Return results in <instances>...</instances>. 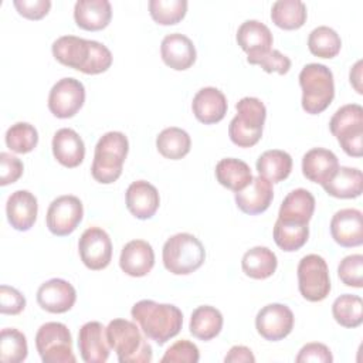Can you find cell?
Listing matches in <instances>:
<instances>
[{"label":"cell","instance_id":"obj_19","mask_svg":"<svg viewBox=\"0 0 363 363\" xmlns=\"http://www.w3.org/2000/svg\"><path fill=\"white\" fill-rule=\"evenodd\" d=\"M125 201L129 213L139 218L147 220L155 216L159 208L160 197L157 189L146 180H136L129 184L125 193Z\"/></svg>","mask_w":363,"mask_h":363},{"label":"cell","instance_id":"obj_41","mask_svg":"<svg viewBox=\"0 0 363 363\" xmlns=\"http://www.w3.org/2000/svg\"><path fill=\"white\" fill-rule=\"evenodd\" d=\"M149 11L152 18L162 26H172L182 21L187 11L186 0H150Z\"/></svg>","mask_w":363,"mask_h":363},{"label":"cell","instance_id":"obj_28","mask_svg":"<svg viewBox=\"0 0 363 363\" xmlns=\"http://www.w3.org/2000/svg\"><path fill=\"white\" fill-rule=\"evenodd\" d=\"M315 211V197L306 189H295L286 194L279 211L278 220L288 223L308 224Z\"/></svg>","mask_w":363,"mask_h":363},{"label":"cell","instance_id":"obj_7","mask_svg":"<svg viewBox=\"0 0 363 363\" xmlns=\"http://www.w3.org/2000/svg\"><path fill=\"white\" fill-rule=\"evenodd\" d=\"M329 129L346 155H363V108L359 104L340 106L330 118Z\"/></svg>","mask_w":363,"mask_h":363},{"label":"cell","instance_id":"obj_42","mask_svg":"<svg viewBox=\"0 0 363 363\" xmlns=\"http://www.w3.org/2000/svg\"><path fill=\"white\" fill-rule=\"evenodd\" d=\"M337 275L345 285L353 286V288H362L363 286V255L352 254L345 257L337 267Z\"/></svg>","mask_w":363,"mask_h":363},{"label":"cell","instance_id":"obj_17","mask_svg":"<svg viewBox=\"0 0 363 363\" xmlns=\"http://www.w3.org/2000/svg\"><path fill=\"white\" fill-rule=\"evenodd\" d=\"M78 349L85 363H105L111 352L106 328L96 320L82 325L78 333Z\"/></svg>","mask_w":363,"mask_h":363},{"label":"cell","instance_id":"obj_26","mask_svg":"<svg viewBox=\"0 0 363 363\" xmlns=\"http://www.w3.org/2000/svg\"><path fill=\"white\" fill-rule=\"evenodd\" d=\"M52 155L60 164L68 169L77 167L85 157L84 140L74 129L61 128L52 138Z\"/></svg>","mask_w":363,"mask_h":363},{"label":"cell","instance_id":"obj_20","mask_svg":"<svg viewBox=\"0 0 363 363\" xmlns=\"http://www.w3.org/2000/svg\"><path fill=\"white\" fill-rule=\"evenodd\" d=\"M155 265V252L145 240H132L123 245L119 257L121 269L129 277H145Z\"/></svg>","mask_w":363,"mask_h":363},{"label":"cell","instance_id":"obj_43","mask_svg":"<svg viewBox=\"0 0 363 363\" xmlns=\"http://www.w3.org/2000/svg\"><path fill=\"white\" fill-rule=\"evenodd\" d=\"M200 359L199 347L187 340L182 339L173 343L160 359L162 363H197Z\"/></svg>","mask_w":363,"mask_h":363},{"label":"cell","instance_id":"obj_1","mask_svg":"<svg viewBox=\"0 0 363 363\" xmlns=\"http://www.w3.org/2000/svg\"><path fill=\"white\" fill-rule=\"evenodd\" d=\"M130 315L143 335L157 345H164L174 337L183 325V313L177 306L157 303L152 299L136 302L130 309Z\"/></svg>","mask_w":363,"mask_h":363},{"label":"cell","instance_id":"obj_39","mask_svg":"<svg viewBox=\"0 0 363 363\" xmlns=\"http://www.w3.org/2000/svg\"><path fill=\"white\" fill-rule=\"evenodd\" d=\"M28 353L24 333L14 328H6L0 333V360L3 363H20Z\"/></svg>","mask_w":363,"mask_h":363},{"label":"cell","instance_id":"obj_15","mask_svg":"<svg viewBox=\"0 0 363 363\" xmlns=\"http://www.w3.org/2000/svg\"><path fill=\"white\" fill-rule=\"evenodd\" d=\"M51 50L54 58L60 64L85 74L92 54V40L75 35H62L52 43Z\"/></svg>","mask_w":363,"mask_h":363},{"label":"cell","instance_id":"obj_37","mask_svg":"<svg viewBox=\"0 0 363 363\" xmlns=\"http://www.w3.org/2000/svg\"><path fill=\"white\" fill-rule=\"evenodd\" d=\"M363 301L357 295L343 294L337 296L332 305V315L335 320L343 328H357L363 322Z\"/></svg>","mask_w":363,"mask_h":363},{"label":"cell","instance_id":"obj_6","mask_svg":"<svg viewBox=\"0 0 363 363\" xmlns=\"http://www.w3.org/2000/svg\"><path fill=\"white\" fill-rule=\"evenodd\" d=\"M162 258L169 272L174 275H189L203 265L206 250L193 234L179 233L167 238L163 245Z\"/></svg>","mask_w":363,"mask_h":363},{"label":"cell","instance_id":"obj_48","mask_svg":"<svg viewBox=\"0 0 363 363\" xmlns=\"http://www.w3.org/2000/svg\"><path fill=\"white\" fill-rule=\"evenodd\" d=\"M255 65H259L265 72H278L279 75H284L291 68V60L278 50H271L268 54L261 57Z\"/></svg>","mask_w":363,"mask_h":363},{"label":"cell","instance_id":"obj_47","mask_svg":"<svg viewBox=\"0 0 363 363\" xmlns=\"http://www.w3.org/2000/svg\"><path fill=\"white\" fill-rule=\"evenodd\" d=\"M13 6L20 16L28 20H40L48 14L51 9L50 0H14Z\"/></svg>","mask_w":363,"mask_h":363},{"label":"cell","instance_id":"obj_32","mask_svg":"<svg viewBox=\"0 0 363 363\" xmlns=\"http://www.w3.org/2000/svg\"><path fill=\"white\" fill-rule=\"evenodd\" d=\"M223 329L221 312L210 305L199 306L190 318V333L200 340L214 339Z\"/></svg>","mask_w":363,"mask_h":363},{"label":"cell","instance_id":"obj_35","mask_svg":"<svg viewBox=\"0 0 363 363\" xmlns=\"http://www.w3.org/2000/svg\"><path fill=\"white\" fill-rule=\"evenodd\" d=\"M156 147L163 157L170 160H179L190 152L191 139L186 130L170 126L163 129L157 135Z\"/></svg>","mask_w":363,"mask_h":363},{"label":"cell","instance_id":"obj_29","mask_svg":"<svg viewBox=\"0 0 363 363\" xmlns=\"http://www.w3.org/2000/svg\"><path fill=\"white\" fill-rule=\"evenodd\" d=\"M323 190L336 199H354L363 191V174L356 167L339 166L335 176L322 186Z\"/></svg>","mask_w":363,"mask_h":363},{"label":"cell","instance_id":"obj_27","mask_svg":"<svg viewBox=\"0 0 363 363\" xmlns=\"http://www.w3.org/2000/svg\"><path fill=\"white\" fill-rule=\"evenodd\" d=\"M74 18L82 30H102L112 18L111 3L108 0H78L74 6Z\"/></svg>","mask_w":363,"mask_h":363},{"label":"cell","instance_id":"obj_36","mask_svg":"<svg viewBox=\"0 0 363 363\" xmlns=\"http://www.w3.org/2000/svg\"><path fill=\"white\" fill-rule=\"evenodd\" d=\"M272 234H274L275 244L282 251L292 252V251H298L305 245L309 237V227L308 224L277 220Z\"/></svg>","mask_w":363,"mask_h":363},{"label":"cell","instance_id":"obj_13","mask_svg":"<svg viewBox=\"0 0 363 363\" xmlns=\"http://www.w3.org/2000/svg\"><path fill=\"white\" fill-rule=\"evenodd\" d=\"M294 320V313L286 305L269 303L257 313L255 328L265 340L278 342L292 332Z\"/></svg>","mask_w":363,"mask_h":363},{"label":"cell","instance_id":"obj_21","mask_svg":"<svg viewBox=\"0 0 363 363\" xmlns=\"http://www.w3.org/2000/svg\"><path fill=\"white\" fill-rule=\"evenodd\" d=\"M160 55L163 62L176 71L190 68L196 61V47L193 41L180 33L167 34L160 44Z\"/></svg>","mask_w":363,"mask_h":363},{"label":"cell","instance_id":"obj_44","mask_svg":"<svg viewBox=\"0 0 363 363\" xmlns=\"http://www.w3.org/2000/svg\"><path fill=\"white\" fill-rule=\"evenodd\" d=\"M26 308V298L13 286H0V312L4 315H18Z\"/></svg>","mask_w":363,"mask_h":363},{"label":"cell","instance_id":"obj_31","mask_svg":"<svg viewBox=\"0 0 363 363\" xmlns=\"http://www.w3.org/2000/svg\"><path fill=\"white\" fill-rule=\"evenodd\" d=\"M278 265L277 255L267 247H254L248 250L241 259L242 271L252 279L269 278Z\"/></svg>","mask_w":363,"mask_h":363},{"label":"cell","instance_id":"obj_23","mask_svg":"<svg viewBox=\"0 0 363 363\" xmlns=\"http://www.w3.org/2000/svg\"><path fill=\"white\" fill-rule=\"evenodd\" d=\"M274 199V190L271 182L262 176L252 177L250 184L235 193L237 207L250 216L264 213Z\"/></svg>","mask_w":363,"mask_h":363},{"label":"cell","instance_id":"obj_2","mask_svg":"<svg viewBox=\"0 0 363 363\" xmlns=\"http://www.w3.org/2000/svg\"><path fill=\"white\" fill-rule=\"evenodd\" d=\"M106 339L121 363L152 362V347L142 336L136 323L122 318L111 320L106 326Z\"/></svg>","mask_w":363,"mask_h":363},{"label":"cell","instance_id":"obj_3","mask_svg":"<svg viewBox=\"0 0 363 363\" xmlns=\"http://www.w3.org/2000/svg\"><path fill=\"white\" fill-rule=\"evenodd\" d=\"M129 142L122 132H108L99 138L95 146L91 166L92 177L102 184H111L122 174L123 162L128 156Z\"/></svg>","mask_w":363,"mask_h":363},{"label":"cell","instance_id":"obj_9","mask_svg":"<svg viewBox=\"0 0 363 363\" xmlns=\"http://www.w3.org/2000/svg\"><path fill=\"white\" fill-rule=\"evenodd\" d=\"M298 288L309 302H320L330 292V277L326 261L318 254L302 257L298 264Z\"/></svg>","mask_w":363,"mask_h":363},{"label":"cell","instance_id":"obj_11","mask_svg":"<svg viewBox=\"0 0 363 363\" xmlns=\"http://www.w3.org/2000/svg\"><path fill=\"white\" fill-rule=\"evenodd\" d=\"M85 102V88L81 81L75 78H62L55 82L48 95L50 112L60 118H72Z\"/></svg>","mask_w":363,"mask_h":363},{"label":"cell","instance_id":"obj_8","mask_svg":"<svg viewBox=\"0 0 363 363\" xmlns=\"http://www.w3.org/2000/svg\"><path fill=\"white\" fill-rule=\"evenodd\" d=\"M35 347L44 363H75L69 329L61 322H47L35 335Z\"/></svg>","mask_w":363,"mask_h":363},{"label":"cell","instance_id":"obj_46","mask_svg":"<svg viewBox=\"0 0 363 363\" xmlns=\"http://www.w3.org/2000/svg\"><path fill=\"white\" fill-rule=\"evenodd\" d=\"M333 360V356L329 350V347L323 343L312 342L306 343L302 346L299 350L295 362L296 363H308V362H315V363H330Z\"/></svg>","mask_w":363,"mask_h":363},{"label":"cell","instance_id":"obj_50","mask_svg":"<svg viewBox=\"0 0 363 363\" xmlns=\"http://www.w3.org/2000/svg\"><path fill=\"white\" fill-rule=\"evenodd\" d=\"M362 67H363V61L359 60L350 69L349 78H350V84L352 86L356 89L357 94H363V88H362Z\"/></svg>","mask_w":363,"mask_h":363},{"label":"cell","instance_id":"obj_10","mask_svg":"<svg viewBox=\"0 0 363 363\" xmlns=\"http://www.w3.org/2000/svg\"><path fill=\"white\" fill-rule=\"evenodd\" d=\"M84 216V206L77 196L65 194L54 199L47 210V227L58 237L69 235L75 231Z\"/></svg>","mask_w":363,"mask_h":363},{"label":"cell","instance_id":"obj_5","mask_svg":"<svg viewBox=\"0 0 363 363\" xmlns=\"http://www.w3.org/2000/svg\"><path fill=\"white\" fill-rule=\"evenodd\" d=\"M237 115L228 126L231 142L240 147H251L258 143L267 118V108L261 99L245 96L235 105Z\"/></svg>","mask_w":363,"mask_h":363},{"label":"cell","instance_id":"obj_49","mask_svg":"<svg viewBox=\"0 0 363 363\" xmlns=\"http://www.w3.org/2000/svg\"><path fill=\"white\" fill-rule=\"evenodd\" d=\"M225 363H254L255 357L247 346H233L224 357Z\"/></svg>","mask_w":363,"mask_h":363},{"label":"cell","instance_id":"obj_16","mask_svg":"<svg viewBox=\"0 0 363 363\" xmlns=\"http://www.w3.org/2000/svg\"><path fill=\"white\" fill-rule=\"evenodd\" d=\"M77 301L75 288L65 279L52 278L40 285L37 291V302L41 309L50 313L68 312Z\"/></svg>","mask_w":363,"mask_h":363},{"label":"cell","instance_id":"obj_22","mask_svg":"<svg viewBox=\"0 0 363 363\" xmlns=\"http://www.w3.org/2000/svg\"><path fill=\"white\" fill-rule=\"evenodd\" d=\"M38 213L37 199L28 190H16L11 193L6 203V214L10 225L17 231H28Z\"/></svg>","mask_w":363,"mask_h":363},{"label":"cell","instance_id":"obj_12","mask_svg":"<svg viewBox=\"0 0 363 363\" xmlns=\"http://www.w3.org/2000/svg\"><path fill=\"white\" fill-rule=\"evenodd\" d=\"M78 251L84 265L92 271L106 268L112 259L111 238L108 233L99 227H89L81 234Z\"/></svg>","mask_w":363,"mask_h":363},{"label":"cell","instance_id":"obj_34","mask_svg":"<svg viewBox=\"0 0 363 363\" xmlns=\"http://www.w3.org/2000/svg\"><path fill=\"white\" fill-rule=\"evenodd\" d=\"M306 16V6L301 0H278L271 7L272 23L284 30L301 28Z\"/></svg>","mask_w":363,"mask_h":363},{"label":"cell","instance_id":"obj_25","mask_svg":"<svg viewBox=\"0 0 363 363\" xmlns=\"http://www.w3.org/2000/svg\"><path fill=\"white\" fill-rule=\"evenodd\" d=\"M227 108L225 95L214 86H206L197 91L191 102L194 116L204 125L220 122L225 116Z\"/></svg>","mask_w":363,"mask_h":363},{"label":"cell","instance_id":"obj_14","mask_svg":"<svg viewBox=\"0 0 363 363\" xmlns=\"http://www.w3.org/2000/svg\"><path fill=\"white\" fill-rule=\"evenodd\" d=\"M237 43L247 54V61L254 64L271 51L274 43L271 30L258 20H247L237 30Z\"/></svg>","mask_w":363,"mask_h":363},{"label":"cell","instance_id":"obj_40","mask_svg":"<svg viewBox=\"0 0 363 363\" xmlns=\"http://www.w3.org/2000/svg\"><path fill=\"white\" fill-rule=\"evenodd\" d=\"M38 143V132L28 122H17L6 132V145L11 152L28 153Z\"/></svg>","mask_w":363,"mask_h":363},{"label":"cell","instance_id":"obj_38","mask_svg":"<svg viewBox=\"0 0 363 363\" xmlns=\"http://www.w3.org/2000/svg\"><path fill=\"white\" fill-rule=\"evenodd\" d=\"M342 47V40L339 34L328 27L319 26L313 28L308 37V48L309 51L320 58H333L339 54Z\"/></svg>","mask_w":363,"mask_h":363},{"label":"cell","instance_id":"obj_33","mask_svg":"<svg viewBox=\"0 0 363 363\" xmlns=\"http://www.w3.org/2000/svg\"><path fill=\"white\" fill-rule=\"evenodd\" d=\"M257 170L268 182L279 183L291 174L292 157L279 149L265 150L257 160Z\"/></svg>","mask_w":363,"mask_h":363},{"label":"cell","instance_id":"obj_30","mask_svg":"<svg viewBox=\"0 0 363 363\" xmlns=\"http://www.w3.org/2000/svg\"><path fill=\"white\" fill-rule=\"evenodd\" d=\"M216 179L221 186L237 193L250 184L252 173L245 162L234 157H225L216 166Z\"/></svg>","mask_w":363,"mask_h":363},{"label":"cell","instance_id":"obj_18","mask_svg":"<svg viewBox=\"0 0 363 363\" xmlns=\"http://www.w3.org/2000/svg\"><path fill=\"white\" fill-rule=\"evenodd\" d=\"M332 238L340 247H359L363 242V214L357 208H342L330 220Z\"/></svg>","mask_w":363,"mask_h":363},{"label":"cell","instance_id":"obj_45","mask_svg":"<svg viewBox=\"0 0 363 363\" xmlns=\"http://www.w3.org/2000/svg\"><path fill=\"white\" fill-rule=\"evenodd\" d=\"M24 166L23 162L13 156L11 153L1 152L0 153V184L7 186L10 183L17 182L23 174Z\"/></svg>","mask_w":363,"mask_h":363},{"label":"cell","instance_id":"obj_4","mask_svg":"<svg viewBox=\"0 0 363 363\" xmlns=\"http://www.w3.org/2000/svg\"><path fill=\"white\" fill-rule=\"evenodd\" d=\"M302 88V108L306 113L323 112L335 98V82L332 71L318 62L308 64L299 72Z\"/></svg>","mask_w":363,"mask_h":363},{"label":"cell","instance_id":"obj_24","mask_svg":"<svg viewBox=\"0 0 363 363\" xmlns=\"http://www.w3.org/2000/svg\"><path fill=\"white\" fill-rule=\"evenodd\" d=\"M339 160L332 150L323 147H313L302 157V173L313 183L326 184L337 172Z\"/></svg>","mask_w":363,"mask_h":363}]
</instances>
